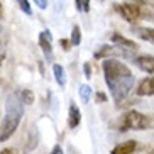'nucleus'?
Returning <instances> with one entry per match:
<instances>
[{"label":"nucleus","instance_id":"obj_21","mask_svg":"<svg viewBox=\"0 0 154 154\" xmlns=\"http://www.w3.org/2000/svg\"><path fill=\"white\" fill-rule=\"evenodd\" d=\"M95 97H97V102H98V103H103V102H107V95H105V93H102V91H98Z\"/></svg>","mask_w":154,"mask_h":154},{"label":"nucleus","instance_id":"obj_16","mask_svg":"<svg viewBox=\"0 0 154 154\" xmlns=\"http://www.w3.org/2000/svg\"><path fill=\"white\" fill-rule=\"evenodd\" d=\"M20 98H22L24 103H27V105L34 103V93L31 90H22L20 91Z\"/></svg>","mask_w":154,"mask_h":154},{"label":"nucleus","instance_id":"obj_30","mask_svg":"<svg viewBox=\"0 0 154 154\" xmlns=\"http://www.w3.org/2000/svg\"><path fill=\"white\" fill-rule=\"evenodd\" d=\"M152 154H154V152H152Z\"/></svg>","mask_w":154,"mask_h":154},{"label":"nucleus","instance_id":"obj_12","mask_svg":"<svg viewBox=\"0 0 154 154\" xmlns=\"http://www.w3.org/2000/svg\"><path fill=\"white\" fill-rule=\"evenodd\" d=\"M136 147H137L136 140H125V142H122V144L115 146L113 151H112V154H134Z\"/></svg>","mask_w":154,"mask_h":154},{"label":"nucleus","instance_id":"obj_22","mask_svg":"<svg viewBox=\"0 0 154 154\" xmlns=\"http://www.w3.org/2000/svg\"><path fill=\"white\" fill-rule=\"evenodd\" d=\"M83 69H85V76H86V78H91V69H90V64H88V63H85Z\"/></svg>","mask_w":154,"mask_h":154},{"label":"nucleus","instance_id":"obj_8","mask_svg":"<svg viewBox=\"0 0 154 154\" xmlns=\"http://www.w3.org/2000/svg\"><path fill=\"white\" fill-rule=\"evenodd\" d=\"M136 93L139 97H151L154 95V76H147L139 83Z\"/></svg>","mask_w":154,"mask_h":154},{"label":"nucleus","instance_id":"obj_7","mask_svg":"<svg viewBox=\"0 0 154 154\" xmlns=\"http://www.w3.org/2000/svg\"><path fill=\"white\" fill-rule=\"evenodd\" d=\"M134 64L144 73H154V56H137V58H134Z\"/></svg>","mask_w":154,"mask_h":154},{"label":"nucleus","instance_id":"obj_26","mask_svg":"<svg viewBox=\"0 0 154 154\" xmlns=\"http://www.w3.org/2000/svg\"><path fill=\"white\" fill-rule=\"evenodd\" d=\"M139 2H142L146 5H154V0H139Z\"/></svg>","mask_w":154,"mask_h":154},{"label":"nucleus","instance_id":"obj_24","mask_svg":"<svg viewBox=\"0 0 154 154\" xmlns=\"http://www.w3.org/2000/svg\"><path fill=\"white\" fill-rule=\"evenodd\" d=\"M4 54H5V48H4V42L0 41V58H4Z\"/></svg>","mask_w":154,"mask_h":154},{"label":"nucleus","instance_id":"obj_11","mask_svg":"<svg viewBox=\"0 0 154 154\" xmlns=\"http://www.w3.org/2000/svg\"><path fill=\"white\" fill-rule=\"evenodd\" d=\"M112 42L115 46H120V48H125V49H131V51H137V49H139V46H137L134 41L125 39L124 36H119L117 32H113V34H112Z\"/></svg>","mask_w":154,"mask_h":154},{"label":"nucleus","instance_id":"obj_3","mask_svg":"<svg viewBox=\"0 0 154 154\" xmlns=\"http://www.w3.org/2000/svg\"><path fill=\"white\" fill-rule=\"evenodd\" d=\"M151 125V120L146 115H142L140 112H136V110H131L127 112L125 115L120 117L119 120V131H144Z\"/></svg>","mask_w":154,"mask_h":154},{"label":"nucleus","instance_id":"obj_15","mask_svg":"<svg viewBox=\"0 0 154 154\" xmlns=\"http://www.w3.org/2000/svg\"><path fill=\"white\" fill-rule=\"evenodd\" d=\"M80 42H82V29L78 27V26H75L71 31V44L80 46Z\"/></svg>","mask_w":154,"mask_h":154},{"label":"nucleus","instance_id":"obj_2","mask_svg":"<svg viewBox=\"0 0 154 154\" xmlns=\"http://www.w3.org/2000/svg\"><path fill=\"white\" fill-rule=\"evenodd\" d=\"M22 115L24 102L20 98V91H14L5 100V115L0 124V142H5L7 139L12 137V134L17 131L19 124L22 120Z\"/></svg>","mask_w":154,"mask_h":154},{"label":"nucleus","instance_id":"obj_19","mask_svg":"<svg viewBox=\"0 0 154 154\" xmlns=\"http://www.w3.org/2000/svg\"><path fill=\"white\" fill-rule=\"evenodd\" d=\"M34 4L37 5V7H39V9H48V0H34Z\"/></svg>","mask_w":154,"mask_h":154},{"label":"nucleus","instance_id":"obj_10","mask_svg":"<svg viewBox=\"0 0 154 154\" xmlns=\"http://www.w3.org/2000/svg\"><path fill=\"white\" fill-rule=\"evenodd\" d=\"M132 34L137 36L139 39H142V41H147L154 44V27H137V26H134L132 27Z\"/></svg>","mask_w":154,"mask_h":154},{"label":"nucleus","instance_id":"obj_23","mask_svg":"<svg viewBox=\"0 0 154 154\" xmlns=\"http://www.w3.org/2000/svg\"><path fill=\"white\" fill-rule=\"evenodd\" d=\"M51 154H64V152H63V149H61V146H54L53 151H51Z\"/></svg>","mask_w":154,"mask_h":154},{"label":"nucleus","instance_id":"obj_18","mask_svg":"<svg viewBox=\"0 0 154 154\" xmlns=\"http://www.w3.org/2000/svg\"><path fill=\"white\" fill-rule=\"evenodd\" d=\"M76 2V9L80 12H88L90 10V0H75Z\"/></svg>","mask_w":154,"mask_h":154},{"label":"nucleus","instance_id":"obj_17","mask_svg":"<svg viewBox=\"0 0 154 154\" xmlns=\"http://www.w3.org/2000/svg\"><path fill=\"white\" fill-rule=\"evenodd\" d=\"M15 2H17V5L20 7V10H22L24 14L32 15V9H31V5H29V0H15Z\"/></svg>","mask_w":154,"mask_h":154},{"label":"nucleus","instance_id":"obj_6","mask_svg":"<svg viewBox=\"0 0 154 154\" xmlns=\"http://www.w3.org/2000/svg\"><path fill=\"white\" fill-rule=\"evenodd\" d=\"M39 48H41L42 54H44L46 61H53V42H51V32L42 31L39 32Z\"/></svg>","mask_w":154,"mask_h":154},{"label":"nucleus","instance_id":"obj_5","mask_svg":"<svg viewBox=\"0 0 154 154\" xmlns=\"http://www.w3.org/2000/svg\"><path fill=\"white\" fill-rule=\"evenodd\" d=\"M136 51L125 49V48H120V46H102L98 51L95 53L97 59L107 58V56H122V58H131Z\"/></svg>","mask_w":154,"mask_h":154},{"label":"nucleus","instance_id":"obj_25","mask_svg":"<svg viewBox=\"0 0 154 154\" xmlns=\"http://www.w3.org/2000/svg\"><path fill=\"white\" fill-rule=\"evenodd\" d=\"M142 15H144V17H152V19H154V12H147V10H142Z\"/></svg>","mask_w":154,"mask_h":154},{"label":"nucleus","instance_id":"obj_1","mask_svg":"<svg viewBox=\"0 0 154 154\" xmlns=\"http://www.w3.org/2000/svg\"><path fill=\"white\" fill-rule=\"evenodd\" d=\"M103 75H105V83L109 86L115 102H122L134 86V75L119 59H105L103 61Z\"/></svg>","mask_w":154,"mask_h":154},{"label":"nucleus","instance_id":"obj_27","mask_svg":"<svg viewBox=\"0 0 154 154\" xmlns=\"http://www.w3.org/2000/svg\"><path fill=\"white\" fill-rule=\"evenodd\" d=\"M0 154H12V149H2Z\"/></svg>","mask_w":154,"mask_h":154},{"label":"nucleus","instance_id":"obj_14","mask_svg":"<svg viewBox=\"0 0 154 154\" xmlns=\"http://www.w3.org/2000/svg\"><path fill=\"white\" fill-rule=\"evenodd\" d=\"M78 93H80V98H82L83 103H88V102H90L91 88H90L88 85H80V88H78Z\"/></svg>","mask_w":154,"mask_h":154},{"label":"nucleus","instance_id":"obj_20","mask_svg":"<svg viewBox=\"0 0 154 154\" xmlns=\"http://www.w3.org/2000/svg\"><path fill=\"white\" fill-rule=\"evenodd\" d=\"M59 44L63 46V49H64V51H69V49H71V41H66V39H61V41H59Z\"/></svg>","mask_w":154,"mask_h":154},{"label":"nucleus","instance_id":"obj_13","mask_svg":"<svg viewBox=\"0 0 154 154\" xmlns=\"http://www.w3.org/2000/svg\"><path fill=\"white\" fill-rule=\"evenodd\" d=\"M53 73H54V78L58 82L59 86H64L66 85V78H64V69L61 64H53Z\"/></svg>","mask_w":154,"mask_h":154},{"label":"nucleus","instance_id":"obj_28","mask_svg":"<svg viewBox=\"0 0 154 154\" xmlns=\"http://www.w3.org/2000/svg\"><path fill=\"white\" fill-rule=\"evenodd\" d=\"M0 17H2V4H0Z\"/></svg>","mask_w":154,"mask_h":154},{"label":"nucleus","instance_id":"obj_4","mask_svg":"<svg viewBox=\"0 0 154 154\" xmlns=\"http://www.w3.org/2000/svg\"><path fill=\"white\" fill-rule=\"evenodd\" d=\"M113 9L117 14H120V17L124 20H127L129 24L137 22L142 17V7H139L137 4H115Z\"/></svg>","mask_w":154,"mask_h":154},{"label":"nucleus","instance_id":"obj_9","mask_svg":"<svg viewBox=\"0 0 154 154\" xmlns=\"http://www.w3.org/2000/svg\"><path fill=\"white\" fill-rule=\"evenodd\" d=\"M80 122H82L80 109L71 102V103H69V110H68V125H69V129H76V127L80 125Z\"/></svg>","mask_w":154,"mask_h":154},{"label":"nucleus","instance_id":"obj_29","mask_svg":"<svg viewBox=\"0 0 154 154\" xmlns=\"http://www.w3.org/2000/svg\"><path fill=\"white\" fill-rule=\"evenodd\" d=\"M2 59H4V58H0V64H2Z\"/></svg>","mask_w":154,"mask_h":154}]
</instances>
